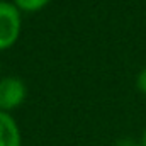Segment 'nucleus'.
<instances>
[{
    "label": "nucleus",
    "instance_id": "nucleus-4",
    "mask_svg": "<svg viewBox=\"0 0 146 146\" xmlns=\"http://www.w3.org/2000/svg\"><path fill=\"white\" fill-rule=\"evenodd\" d=\"M49 3V0H14V5L21 12H37L44 9Z\"/></svg>",
    "mask_w": 146,
    "mask_h": 146
},
{
    "label": "nucleus",
    "instance_id": "nucleus-1",
    "mask_svg": "<svg viewBox=\"0 0 146 146\" xmlns=\"http://www.w3.org/2000/svg\"><path fill=\"white\" fill-rule=\"evenodd\" d=\"M22 17L21 10L10 3L0 0V51L9 49L21 36Z\"/></svg>",
    "mask_w": 146,
    "mask_h": 146
},
{
    "label": "nucleus",
    "instance_id": "nucleus-3",
    "mask_svg": "<svg viewBox=\"0 0 146 146\" xmlns=\"http://www.w3.org/2000/svg\"><path fill=\"white\" fill-rule=\"evenodd\" d=\"M0 146H22V138L15 119L0 110Z\"/></svg>",
    "mask_w": 146,
    "mask_h": 146
},
{
    "label": "nucleus",
    "instance_id": "nucleus-2",
    "mask_svg": "<svg viewBox=\"0 0 146 146\" xmlns=\"http://www.w3.org/2000/svg\"><path fill=\"white\" fill-rule=\"evenodd\" d=\"M27 97L26 83L17 76L0 78V110L10 112L24 104Z\"/></svg>",
    "mask_w": 146,
    "mask_h": 146
},
{
    "label": "nucleus",
    "instance_id": "nucleus-6",
    "mask_svg": "<svg viewBox=\"0 0 146 146\" xmlns=\"http://www.w3.org/2000/svg\"><path fill=\"white\" fill-rule=\"evenodd\" d=\"M141 146H146V127H145V131H143V136H141V143H139Z\"/></svg>",
    "mask_w": 146,
    "mask_h": 146
},
{
    "label": "nucleus",
    "instance_id": "nucleus-5",
    "mask_svg": "<svg viewBox=\"0 0 146 146\" xmlns=\"http://www.w3.org/2000/svg\"><path fill=\"white\" fill-rule=\"evenodd\" d=\"M136 88L146 95V66L143 70H139V73L136 75Z\"/></svg>",
    "mask_w": 146,
    "mask_h": 146
}]
</instances>
